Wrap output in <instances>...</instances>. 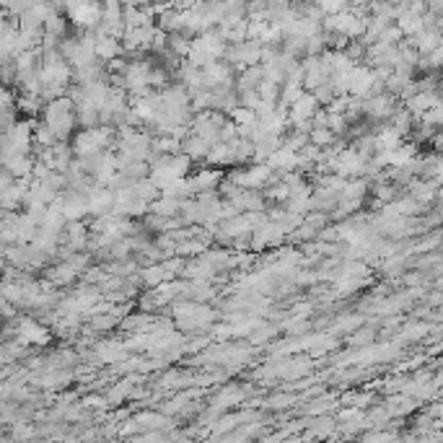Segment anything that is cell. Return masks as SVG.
Returning <instances> with one entry per match:
<instances>
[{
  "instance_id": "6da1fadb",
  "label": "cell",
  "mask_w": 443,
  "mask_h": 443,
  "mask_svg": "<svg viewBox=\"0 0 443 443\" xmlns=\"http://www.w3.org/2000/svg\"><path fill=\"white\" fill-rule=\"evenodd\" d=\"M322 29L327 32H337L347 39H361L363 32H366V16H358L355 11L342 8L337 13H327L322 18Z\"/></svg>"
},
{
  "instance_id": "7a4b0ae2",
  "label": "cell",
  "mask_w": 443,
  "mask_h": 443,
  "mask_svg": "<svg viewBox=\"0 0 443 443\" xmlns=\"http://www.w3.org/2000/svg\"><path fill=\"white\" fill-rule=\"evenodd\" d=\"M101 6L104 0H78L75 6L65 11V16L70 21V26H78V29H94L101 21Z\"/></svg>"
},
{
  "instance_id": "3957f363",
  "label": "cell",
  "mask_w": 443,
  "mask_h": 443,
  "mask_svg": "<svg viewBox=\"0 0 443 443\" xmlns=\"http://www.w3.org/2000/svg\"><path fill=\"white\" fill-rule=\"evenodd\" d=\"M11 332L21 345H47L49 342L47 327L39 324L37 319H29V316H16V324L11 327Z\"/></svg>"
},
{
  "instance_id": "277c9868",
  "label": "cell",
  "mask_w": 443,
  "mask_h": 443,
  "mask_svg": "<svg viewBox=\"0 0 443 443\" xmlns=\"http://www.w3.org/2000/svg\"><path fill=\"white\" fill-rule=\"evenodd\" d=\"M91 32H94V55H96L101 63H109V60L122 55V42L117 39V37L99 32L96 26H94Z\"/></svg>"
},
{
  "instance_id": "5b68a950",
  "label": "cell",
  "mask_w": 443,
  "mask_h": 443,
  "mask_svg": "<svg viewBox=\"0 0 443 443\" xmlns=\"http://www.w3.org/2000/svg\"><path fill=\"white\" fill-rule=\"evenodd\" d=\"M208 148H210L208 140H202L200 135H192V132H187V135L182 137V143H179V151H182V154H185L192 163H202V161H205V156H208Z\"/></svg>"
},
{
  "instance_id": "8992f818",
  "label": "cell",
  "mask_w": 443,
  "mask_h": 443,
  "mask_svg": "<svg viewBox=\"0 0 443 443\" xmlns=\"http://www.w3.org/2000/svg\"><path fill=\"white\" fill-rule=\"evenodd\" d=\"M223 177H226L223 169L208 166V163H205V169H200L197 174H189V179H192V185H194V194L202 192V189H218V185H220Z\"/></svg>"
},
{
  "instance_id": "52a82bcc",
  "label": "cell",
  "mask_w": 443,
  "mask_h": 443,
  "mask_svg": "<svg viewBox=\"0 0 443 443\" xmlns=\"http://www.w3.org/2000/svg\"><path fill=\"white\" fill-rule=\"evenodd\" d=\"M404 39L410 42L412 47L418 49L420 55H425V52H430L433 47H438V44H443L441 42V29H420L418 34H412V37H404Z\"/></svg>"
},
{
  "instance_id": "ba28073f",
  "label": "cell",
  "mask_w": 443,
  "mask_h": 443,
  "mask_svg": "<svg viewBox=\"0 0 443 443\" xmlns=\"http://www.w3.org/2000/svg\"><path fill=\"white\" fill-rule=\"evenodd\" d=\"M75 277H81V273L70 262H65V259H60L55 267L47 270V282H52V285H70Z\"/></svg>"
},
{
  "instance_id": "9c48e42d",
  "label": "cell",
  "mask_w": 443,
  "mask_h": 443,
  "mask_svg": "<svg viewBox=\"0 0 443 443\" xmlns=\"http://www.w3.org/2000/svg\"><path fill=\"white\" fill-rule=\"evenodd\" d=\"M130 394H132V379H125V381H120V384H114V387L109 389V394H106V404H109V407H117V404L125 402Z\"/></svg>"
},
{
  "instance_id": "30bf717a",
  "label": "cell",
  "mask_w": 443,
  "mask_h": 443,
  "mask_svg": "<svg viewBox=\"0 0 443 443\" xmlns=\"http://www.w3.org/2000/svg\"><path fill=\"white\" fill-rule=\"evenodd\" d=\"M339 137H335V132H332L330 127H311L308 130V143L319 145V148H327V145L337 143Z\"/></svg>"
},
{
  "instance_id": "8fae6325",
  "label": "cell",
  "mask_w": 443,
  "mask_h": 443,
  "mask_svg": "<svg viewBox=\"0 0 443 443\" xmlns=\"http://www.w3.org/2000/svg\"><path fill=\"white\" fill-rule=\"evenodd\" d=\"M137 425L148 428V430H158V428H169V418L166 415H154V412H145L135 418Z\"/></svg>"
},
{
  "instance_id": "7c38bea8",
  "label": "cell",
  "mask_w": 443,
  "mask_h": 443,
  "mask_svg": "<svg viewBox=\"0 0 443 443\" xmlns=\"http://www.w3.org/2000/svg\"><path fill=\"white\" fill-rule=\"evenodd\" d=\"M13 182H16V179H13V174H11L8 169H3V166H0V189H6V187H11Z\"/></svg>"
},
{
  "instance_id": "4fadbf2b",
  "label": "cell",
  "mask_w": 443,
  "mask_h": 443,
  "mask_svg": "<svg viewBox=\"0 0 443 443\" xmlns=\"http://www.w3.org/2000/svg\"><path fill=\"white\" fill-rule=\"evenodd\" d=\"M371 337H373V332H371V330L358 332V335H355V339H353V345H368V342H371Z\"/></svg>"
},
{
  "instance_id": "5bb4252c",
  "label": "cell",
  "mask_w": 443,
  "mask_h": 443,
  "mask_svg": "<svg viewBox=\"0 0 443 443\" xmlns=\"http://www.w3.org/2000/svg\"><path fill=\"white\" fill-rule=\"evenodd\" d=\"M425 8L435 16H441L443 13V0H425Z\"/></svg>"
},
{
  "instance_id": "9a60e30c",
  "label": "cell",
  "mask_w": 443,
  "mask_h": 443,
  "mask_svg": "<svg viewBox=\"0 0 443 443\" xmlns=\"http://www.w3.org/2000/svg\"><path fill=\"white\" fill-rule=\"evenodd\" d=\"M86 404H89V407H109V404H106L104 397H99V394L86 397Z\"/></svg>"
},
{
  "instance_id": "2e32d148",
  "label": "cell",
  "mask_w": 443,
  "mask_h": 443,
  "mask_svg": "<svg viewBox=\"0 0 443 443\" xmlns=\"http://www.w3.org/2000/svg\"><path fill=\"white\" fill-rule=\"evenodd\" d=\"M55 3H57V8H60V11H63V13H65V11L70 8V6H75L78 0H55Z\"/></svg>"
}]
</instances>
